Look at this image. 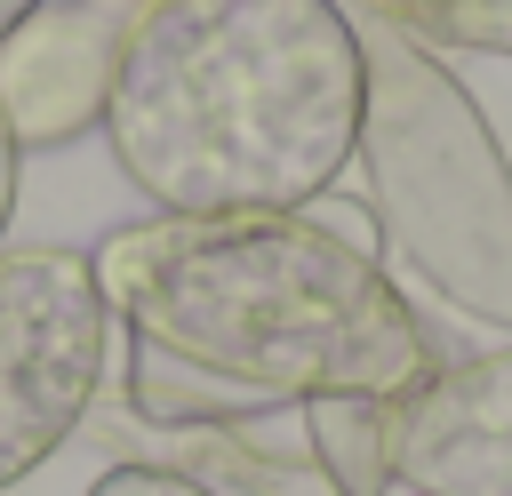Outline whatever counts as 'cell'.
Wrapping results in <instances>:
<instances>
[{"instance_id":"52a82bcc","label":"cell","mask_w":512,"mask_h":496,"mask_svg":"<svg viewBox=\"0 0 512 496\" xmlns=\"http://www.w3.org/2000/svg\"><path fill=\"white\" fill-rule=\"evenodd\" d=\"M136 464H160V472L192 480L200 496H336V480L304 448L296 408L240 416V424H200V432H144Z\"/></svg>"},{"instance_id":"7c38bea8","label":"cell","mask_w":512,"mask_h":496,"mask_svg":"<svg viewBox=\"0 0 512 496\" xmlns=\"http://www.w3.org/2000/svg\"><path fill=\"white\" fill-rule=\"evenodd\" d=\"M24 8H32V0H0V32H8V24L24 16Z\"/></svg>"},{"instance_id":"30bf717a","label":"cell","mask_w":512,"mask_h":496,"mask_svg":"<svg viewBox=\"0 0 512 496\" xmlns=\"http://www.w3.org/2000/svg\"><path fill=\"white\" fill-rule=\"evenodd\" d=\"M88 496H200V488H192V480H176V472H160V464L120 456L112 472H96V480H88Z\"/></svg>"},{"instance_id":"8992f818","label":"cell","mask_w":512,"mask_h":496,"mask_svg":"<svg viewBox=\"0 0 512 496\" xmlns=\"http://www.w3.org/2000/svg\"><path fill=\"white\" fill-rule=\"evenodd\" d=\"M400 488L512 496V344L440 360L400 400Z\"/></svg>"},{"instance_id":"6da1fadb","label":"cell","mask_w":512,"mask_h":496,"mask_svg":"<svg viewBox=\"0 0 512 496\" xmlns=\"http://www.w3.org/2000/svg\"><path fill=\"white\" fill-rule=\"evenodd\" d=\"M88 256L128 344L264 408H304L320 392L408 400L448 360L408 288L304 208L136 216Z\"/></svg>"},{"instance_id":"9c48e42d","label":"cell","mask_w":512,"mask_h":496,"mask_svg":"<svg viewBox=\"0 0 512 496\" xmlns=\"http://www.w3.org/2000/svg\"><path fill=\"white\" fill-rule=\"evenodd\" d=\"M408 40L464 48V56H512V0H376Z\"/></svg>"},{"instance_id":"277c9868","label":"cell","mask_w":512,"mask_h":496,"mask_svg":"<svg viewBox=\"0 0 512 496\" xmlns=\"http://www.w3.org/2000/svg\"><path fill=\"white\" fill-rule=\"evenodd\" d=\"M112 304L88 248L0 240V488L32 480L104 400Z\"/></svg>"},{"instance_id":"5bb4252c","label":"cell","mask_w":512,"mask_h":496,"mask_svg":"<svg viewBox=\"0 0 512 496\" xmlns=\"http://www.w3.org/2000/svg\"><path fill=\"white\" fill-rule=\"evenodd\" d=\"M136 8H144V0H136Z\"/></svg>"},{"instance_id":"5b68a950","label":"cell","mask_w":512,"mask_h":496,"mask_svg":"<svg viewBox=\"0 0 512 496\" xmlns=\"http://www.w3.org/2000/svg\"><path fill=\"white\" fill-rule=\"evenodd\" d=\"M136 0H32L0 32V120L16 152H64L104 128Z\"/></svg>"},{"instance_id":"3957f363","label":"cell","mask_w":512,"mask_h":496,"mask_svg":"<svg viewBox=\"0 0 512 496\" xmlns=\"http://www.w3.org/2000/svg\"><path fill=\"white\" fill-rule=\"evenodd\" d=\"M360 24V176L384 248L464 320L512 336V160L464 80L408 40L384 8H352Z\"/></svg>"},{"instance_id":"8fae6325","label":"cell","mask_w":512,"mask_h":496,"mask_svg":"<svg viewBox=\"0 0 512 496\" xmlns=\"http://www.w3.org/2000/svg\"><path fill=\"white\" fill-rule=\"evenodd\" d=\"M16 176H24V152H16L8 120H0V240H8V216H16Z\"/></svg>"},{"instance_id":"ba28073f","label":"cell","mask_w":512,"mask_h":496,"mask_svg":"<svg viewBox=\"0 0 512 496\" xmlns=\"http://www.w3.org/2000/svg\"><path fill=\"white\" fill-rule=\"evenodd\" d=\"M312 464L336 480V496H392L400 488V400L320 392L296 408Z\"/></svg>"},{"instance_id":"4fadbf2b","label":"cell","mask_w":512,"mask_h":496,"mask_svg":"<svg viewBox=\"0 0 512 496\" xmlns=\"http://www.w3.org/2000/svg\"><path fill=\"white\" fill-rule=\"evenodd\" d=\"M392 496H416V488H392Z\"/></svg>"},{"instance_id":"7a4b0ae2","label":"cell","mask_w":512,"mask_h":496,"mask_svg":"<svg viewBox=\"0 0 512 496\" xmlns=\"http://www.w3.org/2000/svg\"><path fill=\"white\" fill-rule=\"evenodd\" d=\"M360 24L336 0H144L104 144L160 216L312 208L360 144Z\"/></svg>"}]
</instances>
